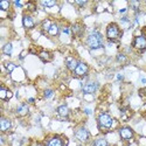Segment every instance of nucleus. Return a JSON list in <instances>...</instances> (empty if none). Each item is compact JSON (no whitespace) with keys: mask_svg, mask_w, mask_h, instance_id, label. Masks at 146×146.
<instances>
[{"mask_svg":"<svg viewBox=\"0 0 146 146\" xmlns=\"http://www.w3.org/2000/svg\"><path fill=\"white\" fill-rule=\"evenodd\" d=\"M86 44L90 48V49L95 50V49H101L104 47V38L100 31H91L86 39Z\"/></svg>","mask_w":146,"mask_h":146,"instance_id":"f257e3e1","label":"nucleus"},{"mask_svg":"<svg viewBox=\"0 0 146 146\" xmlns=\"http://www.w3.org/2000/svg\"><path fill=\"white\" fill-rule=\"evenodd\" d=\"M115 123L113 118L108 112H101L97 117V124L101 130H110Z\"/></svg>","mask_w":146,"mask_h":146,"instance_id":"f03ea898","label":"nucleus"},{"mask_svg":"<svg viewBox=\"0 0 146 146\" xmlns=\"http://www.w3.org/2000/svg\"><path fill=\"white\" fill-rule=\"evenodd\" d=\"M121 36V31L120 27L116 22H111L110 25L106 27V39L109 41H117Z\"/></svg>","mask_w":146,"mask_h":146,"instance_id":"7ed1b4c3","label":"nucleus"},{"mask_svg":"<svg viewBox=\"0 0 146 146\" xmlns=\"http://www.w3.org/2000/svg\"><path fill=\"white\" fill-rule=\"evenodd\" d=\"M74 136L82 144H86V143H88L90 140V132L88 131L87 127H84V126L76 127L75 131H74Z\"/></svg>","mask_w":146,"mask_h":146,"instance_id":"20e7f679","label":"nucleus"},{"mask_svg":"<svg viewBox=\"0 0 146 146\" xmlns=\"http://www.w3.org/2000/svg\"><path fill=\"white\" fill-rule=\"evenodd\" d=\"M132 47L138 52H145L146 50V35L144 34L137 35L132 41Z\"/></svg>","mask_w":146,"mask_h":146,"instance_id":"39448f33","label":"nucleus"},{"mask_svg":"<svg viewBox=\"0 0 146 146\" xmlns=\"http://www.w3.org/2000/svg\"><path fill=\"white\" fill-rule=\"evenodd\" d=\"M100 84L95 81H88L82 86V92L84 95H92L98 90Z\"/></svg>","mask_w":146,"mask_h":146,"instance_id":"423d86ee","label":"nucleus"},{"mask_svg":"<svg viewBox=\"0 0 146 146\" xmlns=\"http://www.w3.org/2000/svg\"><path fill=\"white\" fill-rule=\"evenodd\" d=\"M88 72H89V66H88L86 62H83V61H80L78 64H77V67H76V69L74 70V72H72V74H74L75 77L81 78V77L87 76Z\"/></svg>","mask_w":146,"mask_h":146,"instance_id":"0eeeda50","label":"nucleus"},{"mask_svg":"<svg viewBox=\"0 0 146 146\" xmlns=\"http://www.w3.org/2000/svg\"><path fill=\"white\" fill-rule=\"evenodd\" d=\"M43 146H66L64 139L60 136H52L44 140Z\"/></svg>","mask_w":146,"mask_h":146,"instance_id":"6e6552de","label":"nucleus"},{"mask_svg":"<svg viewBox=\"0 0 146 146\" xmlns=\"http://www.w3.org/2000/svg\"><path fill=\"white\" fill-rule=\"evenodd\" d=\"M118 133H119V137L123 139V140H130L135 137V132L129 126H123L118 130Z\"/></svg>","mask_w":146,"mask_h":146,"instance_id":"1a4fd4ad","label":"nucleus"},{"mask_svg":"<svg viewBox=\"0 0 146 146\" xmlns=\"http://www.w3.org/2000/svg\"><path fill=\"white\" fill-rule=\"evenodd\" d=\"M35 20H34V18L31 15V14H25L22 17V26L25 27L27 31H31V29H33L34 27H35Z\"/></svg>","mask_w":146,"mask_h":146,"instance_id":"9d476101","label":"nucleus"},{"mask_svg":"<svg viewBox=\"0 0 146 146\" xmlns=\"http://www.w3.org/2000/svg\"><path fill=\"white\" fill-rule=\"evenodd\" d=\"M78 62H80V61L76 57H74V56H67L66 57V67H67L68 70H70L72 72H74V70L76 69Z\"/></svg>","mask_w":146,"mask_h":146,"instance_id":"9b49d317","label":"nucleus"},{"mask_svg":"<svg viewBox=\"0 0 146 146\" xmlns=\"http://www.w3.org/2000/svg\"><path fill=\"white\" fill-rule=\"evenodd\" d=\"M15 113L19 116V117H25L29 113V106L27 103H20L17 109H15Z\"/></svg>","mask_w":146,"mask_h":146,"instance_id":"f8f14e48","label":"nucleus"},{"mask_svg":"<svg viewBox=\"0 0 146 146\" xmlns=\"http://www.w3.org/2000/svg\"><path fill=\"white\" fill-rule=\"evenodd\" d=\"M70 28H71V34L74 36H77V38H81L84 33V26L80 22H75Z\"/></svg>","mask_w":146,"mask_h":146,"instance_id":"ddd939ff","label":"nucleus"},{"mask_svg":"<svg viewBox=\"0 0 146 146\" xmlns=\"http://www.w3.org/2000/svg\"><path fill=\"white\" fill-rule=\"evenodd\" d=\"M11 127H12V120L9 118H6V117L0 118V131L5 133V132L9 131Z\"/></svg>","mask_w":146,"mask_h":146,"instance_id":"4468645a","label":"nucleus"},{"mask_svg":"<svg viewBox=\"0 0 146 146\" xmlns=\"http://www.w3.org/2000/svg\"><path fill=\"white\" fill-rule=\"evenodd\" d=\"M56 112H57V115H58L60 117H62V118H67V117H69V115H70V109L68 108V105L62 104V105L57 106Z\"/></svg>","mask_w":146,"mask_h":146,"instance_id":"2eb2a0df","label":"nucleus"},{"mask_svg":"<svg viewBox=\"0 0 146 146\" xmlns=\"http://www.w3.org/2000/svg\"><path fill=\"white\" fill-rule=\"evenodd\" d=\"M60 33H61V28H60V26L57 25L56 22H53L52 27L49 28V31H48L47 34L49 35V36H53V38H54V36H57Z\"/></svg>","mask_w":146,"mask_h":146,"instance_id":"dca6fc26","label":"nucleus"},{"mask_svg":"<svg viewBox=\"0 0 146 146\" xmlns=\"http://www.w3.org/2000/svg\"><path fill=\"white\" fill-rule=\"evenodd\" d=\"M39 57L43 61V62H49V61H52V54L47 50H41L39 53Z\"/></svg>","mask_w":146,"mask_h":146,"instance_id":"f3484780","label":"nucleus"},{"mask_svg":"<svg viewBox=\"0 0 146 146\" xmlns=\"http://www.w3.org/2000/svg\"><path fill=\"white\" fill-rule=\"evenodd\" d=\"M12 53H13V44L11 42H7L4 47H3V54L7 55V56H11Z\"/></svg>","mask_w":146,"mask_h":146,"instance_id":"a211bd4d","label":"nucleus"},{"mask_svg":"<svg viewBox=\"0 0 146 146\" xmlns=\"http://www.w3.org/2000/svg\"><path fill=\"white\" fill-rule=\"evenodd\" d=\"M92 146H109V143L105 138L101 137V138H96L92 141Z\"/></svg>","mask_w":146,"mask_h":146,"instance_id":"6ab92c4d","label":"nucleus"},{"mask_svg":"<svg viewBox=\"0 0 146 146\" xmlns=\"http://www.w3.org/2000/svg\"><path fill=\"white\" fill-rule=\"evenodd\" d=\"M52 25H53V21H52L50 19H46V20H43L42 23H41V28H42L43 32L48 33V31H49V28L52 27Z\"/></svg>","mask_w":146,"mask_h":146,"instance_id":"aec40b11","label":"nucleus"},{"mask_svg":"<svg viewBox=\"0 0 146 146\" xmlns=\"http://www.w3.org/2000/svg\"><path fill=\"white\" fill-rule=\"evenodd\" d=\"M44 8H52V7H54V6H56V1L55 0H43V1H41L40 3Z\"/></svg>","mask_w":146,"mask_h":146,"instance_id":"412c9836","label":"nucleus"},{"mask_svg":"<svg viewBox=\"0 0 146 146\" xmlns=\"http://www.w3.org/2000/svg\"><path fill=\"white\" fill-rule=\"evenodd\" d=\"M9 8H11V1H8V0H1L0 1V9L3 12H7L9 11Z\"/></svg>","mask_w":146,"mask_h":146,"instance_id":"4be33fe9","label":"nucleus"},{"mask_svg":"<svg viewBox=\"0 0 146 146\" xmlns=\"http://www.w3.org/2000/svg\"><path fill=\"white\" fill-rule=\"evenodd\" d=\"M116 60H117V62L118 63H121V64H124L127 62V56L123 53H119L117 56H116Z\"/></svg>","mask_w":146,"mask_h":146,"instance_id":"5701e85b","label":"nucleus"},{"mask_svg":"<svg viewBox=\"0 0 146 146\" xmlns=\"http://www.w3.org/2000/svg\"><path fill=\"white\" fill-rule=\"evenodd\" d=\"M55 92L53 89H46L43 91V97H44V100H52L53 97H54Z\"/></svg>","mask_w":146,"mask_h":146,"instance_id":"b1692460","label":"nucleus"},{"mask_svg":"<svg viewBox=\"0 0 146 146\" xmlns=\"http://www.w3.org/2000/svg\"><path fill=\"white\" fill-rule=\"evenodd\" d=\"M5 68H6L7 72H11V74H12V72H13L18 67H17L13 62H6V63H5Z\"/></svg>","mask_w":146,"mask_h":146,"instance_id":"393cba45","label":"nucleus"},{"mask_svg":"<svg viewBox=\"0 0 146 146\" xmlns=\"http://www.w3.org/2000/svg\"><path fill=\"white\" fill-rule=\"evenodd\" d=\"M7 96H8V89H6L4 86L0 88V98L3 101H6L7 100Z\"/></svg>","mask_w":146,"mask_h":146,"instance_id":"a878e982","label":"nucleus"},{"mask_svg":"<svg viewBox=\"0 0 146 146\" xmlns=\"http://www.w3.org/2000/svg\"><path fill=\"white\" fill-rule=\"evenodd\" d=\"M139 1H131L130 3V6H131V8H133V11H138V8H139Z\"/></svg>","mask_w":146,"mask_h":146,"instance_id":"bb28decb","label":"nucleus"},{"mask_svg":"<svg viewBox=\"0 0 146 146\" xmlns=\"http://www.w3.org/2000/svg\"><path fill=\"white\" fill-rule=\"evenodd\" d=\"M26 6H27V8H28L29 12H35V11H36V6H35L34 3H27Z\"/></svg>","mask_w":146,"mask_h":146,"instance_id":"cd10ccee","label":"nucleus"},{"mask_svg":"<svg viewBox=\"0 0 146 146\" xmlns=\"http://www.w3.org/2000/svg\"><path fill=\"white\" fill-rule=\"evenodd\" d=\"M74 4L77 5V6H80V7H83V6H86V5L88 4V1H80V0H76Z\"/></svg>","mask_w":146,"mask_h":146,"instance_id":"c85d7f7f","label":"nucleus"},{"mask_svg":"<svg viewBox=\"0 0 146 146\" xmlns=\"http://www.w3.org/2000/svg\"><path fill=\"white\" fill-rule=\"evenodd\" d=\"M123 80H124L123 74H117V81H123Z\"/></svg>","mask_w":146,"mask_h":146,"instance_id":"c756f323","label":"nucleus"},{"mask_svg":"<svg viewBox=\"0 0 146 146\" xmlns=\"http://www.w3.org/2000/svg\"><path fill=\"white\" fill-rule=\"evenodd\" d=\"M84 113H86V115H88V116H90L92 112H91V110H90V109H84Z\"/></svg>","mask_w":146,"mask_h":146,"instance_id":"7c9ffc66","label":"nucleus"},{"mask_svg":"<svg viewBox=\"0 0 146 146\" xmlns=\"http://www.w3.org/2000/svg\"><path fill=\"white\" fill-rule=\"evenodd\" d=\"M14 5H15L17 7H22V6H23V4L20 3V1H14Z\"/></svg>","mask_w":146,"mask_h":146,"instance_id":"2f4dec72","label":"nucleus"},{"mask_svg":"<svg viewBox=\"0 0 146 146\" xmlns=\"http://www.w3.org/2000/svg\"><path fill=\"white\" fill-rule=\"evenodd\" d=\"M127 12V8H121V9H119V13L120 14H125Z\"/></svg>","mask_w":146,"mask_h":146,"instance_id":"473e14b6","label":"nucleus"},{"mask_svg":"<svg viewBox=\"0 0 146 146\" xmlns=\"http://www.w3.org/2000/svg\"><path fill=\"white\" fill-rule=\"evenodd\" d=\"M35 102V100L33 98V97H31V98H28V103H34Z\"/></svg>","mask_w":146,"mask_h":146,"instance_id":"72a5a7b5","label":"nucleus"},{"mask_svg":"<svg viewBox=\"0 0 146 146\" xmlns=\"http://www.w3.org/2000/svg\"><path fill=\"white\" fill-rule=\"evenodd\" d=\"M140 82H141L143 84H145V83H146V78H145V77H141V78H140Z\"/></svg>","mask_w":146,"mask_h":146,"instance_id":"f704fd0d","label":"nucleus"},{"mask_svg":"<svg viewBox=\"0 0 146 146\" xmlns=\"http://www.w3.org/2000/svg\"><path fill=\"white\" fill-rule=\"evenodd\" d=\"M31 146H42L41 144H38V143H35V144H32Z\"/></svg>","mask_w":146,"mask_h":146,"instance_id":"c9c22d12","label":"nucleus"}]
</instances>
